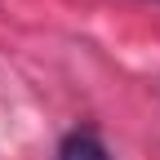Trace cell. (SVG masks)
Listing matches in <instances>:
<instances>
[{
  "label": "cell",
  "instance_id": "1",
  "mask_svg": "<svg viewBox=\"0 0 160 160\" xmlns=\"http://www.w3.org/2000/svg\"><path fill=\"white\" fill-rule=\"evenodd\" d=\"M53 160H111V151H107V142L93 129H71L62 142H58Z\"/></svg>",
  "mask_w": 160,
  "mask_h": 160
}]
</instances>
